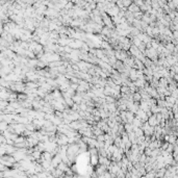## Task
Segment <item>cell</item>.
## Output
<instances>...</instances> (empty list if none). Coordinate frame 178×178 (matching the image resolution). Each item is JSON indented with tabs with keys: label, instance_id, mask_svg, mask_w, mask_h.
<instances>
[{
	"label": "cell",
	"instance_id": "6da1fadb",
	"mask_svg": "<svg viewBox=\"0 0 178 178\" xmlns=\"http://www.w3.org/2000/svg\"><path fill=\"white\" fill-rule=\"evenodd\" d=\"M91 163L92 167H95L99 163V154H95V155H91Z\"/></svg>",
	"mask_w": 178,
	"mask_h": 178
},
{
	"label": "cell",
	"instance_id": "7a4b0ae2",
	"mask_svg": "<svg viewBox=\"0 0 178 178\" xmlns=\"http://www.w3.org/2000/svg\"><path fill=\"white\" fill-rule=\"evenodd\" d=\"M128 10H129V12L130 13H132V14H136V13H139L140 12V6H138L136 3H132L129 8H128Z\"/></svg>",
	"mask_w": 178,
	"mask_h": 178
},
{
	"label": "cell",
	"instance_id": "3957f363",
	"mask_svg": "<svg viewBox=\"0 0 178 178\" xmlns=\"http://www.w3.org/2000/svg\"><path fill=\"white\" fill-rule=\"evenodd\" d=\"M133 100L134 101H139V100L142 101V96H141V94L139 93V92H138V93H134L133 94Z\"/></svg>",
	"mask_w": 178,
	"mask_h": 178
}]
</instances>
